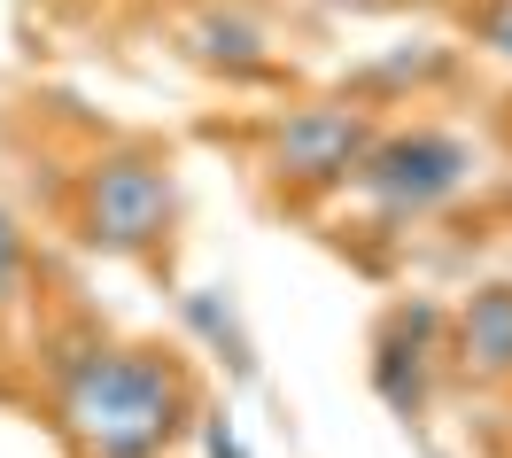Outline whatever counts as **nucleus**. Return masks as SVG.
<instances>
[{
  "instance_id": "obj_1",
  "label": "nucleus",
  "mask_w": 512,
  "mask_h": 458,
  "mask_svg": "<svg viewBox=\"0 0 512 458\" xmlns=\"http://www.w3.org/2000/svg\"><path fill=\"white\" fill-rule=\"evenodd\" d=\"M32 365L63 458H187L210 381L179 342L117 334L101 311L63 303L32 334Z\"/></svg>"
},
{
  "instance_id": "obj_2",
  "label": "nucleus",
  "mask_w": 512,
  "mask_h": 458,
  "mask_svg": "<svg viewBox=\"0 0 512 458\" xmlns=\"http://www.w3.org/2000/svg\"><path fill=\"white\" fill-rule=\"evenodd\" d=\"M489 179V140L458 117H427V109H404V117H381V132L365 140V156L350 171V210H357V233L350 226H319L342 257L357 241H381V249H404L419 226L450 218L466 195H481Z\"/></svg>"
},
{
  "instance_id": "obj_3",
  "label": "nucleus",
  "mask_w": 512,
  "mask_h": 458,
  "mask_svg": "<svg viewBox=\"0 0 512 458\" xmlns=\"http://www.w3.org/2000/svg\"><path fill=\"white\" fill-rule=\"evenodd\" d=\"M55 226L70 233V249L109 264H140L171 280L179 272V226H187V187H179V148L156 132H117L94 156H78L63 179Z\"/></svg>"
},
{
  "instance_id": "obj_4",
  "label": "nucleus",
  "mask_w": 512,
  "mask_h": 458,
  "mask_svg": "<svg viewBox=\"0 0 512 458\" xmlns=\"http://www.w3.org/2000/svg\"><path fill=\"white\" fill-rule=\"evenodd\" d=\"M381 132V117L350 94H295L280 109H264L249 125H225V140L249 148V187L272 218L311 226L350 195V171L365 156V140Z\"/></svg>"
},
{
  "instance_id": "obj_5",
  "label": "nucleus",
  "mask_w": 512,
  "mask_h": 458,
  "mask_svg": "<svg viewBox=\"0 0 512 458\" xmlns=\"http://www.w3.org/2000/svg\"><path fill=\"white\" fill-rule=\"evenodd\" d=\"M450 381V303L443 295H388L365 327V389L396 427H427Z\"/></svg>"
},
{
  "instance_id": "obj_6",
  "label": "nucleus",
  "mask_w": 512,
  "mask_h": 458,
  "mask_svg": "<svg viewBox=\"0 0 512 458\" xmlns=\"http://www.w3.org/2000/svg\"><path fill=\"white\" fill-rule=\"evenodd\" d=\"M171 55L187 70H202L225 94H288L303 86L280 24L256 8V0H187L171 16Z\"/></svg>"
},
{
  "instance_id": "obj_7",
  "label": "nucleus",
  "mask_w": 512,
  "mask_h": 458,
  "mask_svg": "<svg viewBox=\"0 0 512 458\" xmlns=\"http://www.w3.org/2000/svg\"><path fill=\"white\" fill-rule=\"evenodd\" d=\"M458 86H466V47H450V39H404V47H381L373 63L342 70L334 94L365 101L373 117H404V109H435Z\"/></svg>"
},
{
  "instance_id": "obj_8",
  "label": "nucleus",
  "mask_w": 512,
  "mask_h": 458,
  "mask_svg": "<svg viewBox=\"0 0 512 458\" xmlns=\"http://www.w3.org/2000/svg\"><path fill=\"white\" fill-rule=\"evenodd\" d=\"M450 381L474 396L512 389V272H489L450 303Z\"/></svg>"
},
{
  "instance_id": "obj_9",
  "label": "nucleus",
  "mask_w": 512,
  "mask_h": 458,
  "mask_svg": "<svg viewBox=\"0 0 512 458\" xmlns=\"http://www.w3.org/2000/svg\"><path fill=\"white\" fill-rule=\"evenodd\" d=\"M171 319H179V334L194 342V358H210V373H218L225 389H264V350H256L233 288L171 280Z\"/></svg>"
},
{
  "instance_id": "obj_10",
  "label": "nucleus",
  "mask_w": 512,
  "mask_h": 458,
  "mask_svg": "<svg viewBox=\"0 0 512 458\" xmlns=\"http://www.w3.org/2000/svg\"><path fill=\"white\" fill-rule=\"evenodd\" d=\"M39 280H47V257H39L32 226L0 202V319L32 311V303H39Z\"/></svg>"
},
{
  "instance_id": "obj_11",
  "label": "nucleus",
  "mask_w": 512,
  "mask_h": 458,
  "mask_svg": "<svg viewBox=\"0 0 512 458\" xmlns=\"http://www.w3.org/2000/svg\"><path fill=\"white\" fill-rule=\"evenodd\" d=\"M194 458H256L249 443H241V420H233V404H225L218 389L202 396V412H194Z\"/></svg>"
},
{
  "instance_id": "obj_12",
  "label": "nucleus",
  "mask_w": 512,
  "mask_h": 458,
  "mask_svg": "<svg viewBox=\"0 0 512 458\" xmlns=\"http://www.w3.org/2000/svg\"><path fill=\"white\" fill-rule=\"evenodd\" d=\"M466 39H474V55L512 70V0H466Z\"/></svg>"
},
{
  "instance_id": "obj_13",
  "label": "nucleus",
  "mask_w": 512,
  "mask_h": 458,
  "mask_svg": "<svg viewBox=\"0 0 512 458\" xmlns=\"http://www.w3.org/2000/svg\"><path fill=\"white\" fill-rule=\"evenodd\" d=\"M334 8H350V16H373V8H404V0H334Z\"/></svg>"
}]
</instances>
